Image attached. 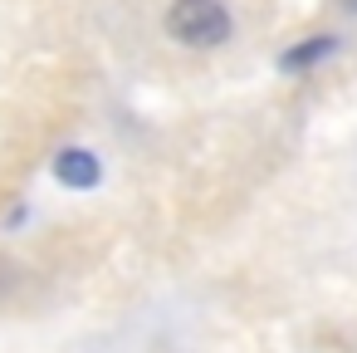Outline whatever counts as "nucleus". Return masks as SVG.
<instances>
[{
  "instance_id": "1",
  "label": "nucleus",
  "mask_w": 357,
  "mask_h": 353,
  "mask_svg": "<svg viewBox=\"0 0 357 353\" xmlns=\"http://www.w3.org/2000/svg\"><path fill=\"white\" fill-rule=\"evenodd\" d=\"M162 35L186 55H220L235 40V10L230 0H167Z\"/></svg>"
},
{
  "instance_id": "2",
  "label": "nucleus",
  "mask_w": 357,
  "mask_h": 353,
  "mask_svg": "<svg viewBox=\"0 0 357 353\" xmlns=\"http://www.w3.org/2000/svg\"><path fill=\"white\" fill-rule=\"evenodd\" d=\"M337 55H342V35H337V30H313V35L289 40V45L274 55V69H279L284 79H308V74H318L323 64H333Z\"/></svg>"
},
{
  "instance_id": "3",
  "label": "nucleus",
  "mask_w": 357,
  "mask_h": 353,
  "mask_svg": "<svg viewBox=\"0 0 357 353\" xmlns=\"http://www.w3.org/2000/svg\"><path fill=\"white\" fill-rule=\"evenodd\" d=\"M50 177L64 187V192H93L103 182V157L84 143H64L54 157H50Z\"/></svg>"
},
{
  "instance_id": "4",
  "label": "nucleus",
  "mask_w": 357,
  "mask_h": 353,
  "mask_svg": "<svg viewBox=\"0 0 357 353\" xmlns=\"http://www.w3.org/2000/svg\"><path fill=\"white\" fill-rule=\"evenodd\" d=\"M333 10L347 15V20H357V0H333Z\"/></svg>"
}]
</instances>
